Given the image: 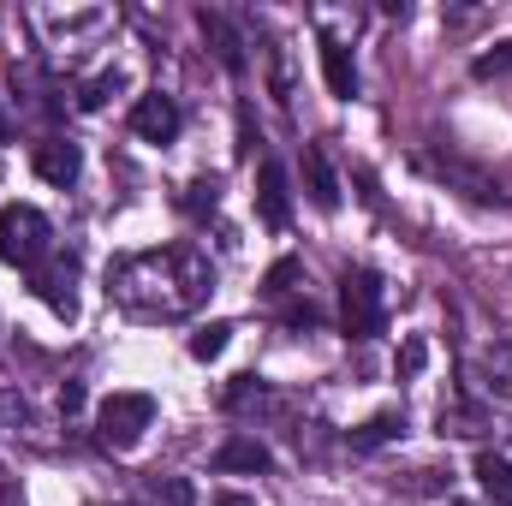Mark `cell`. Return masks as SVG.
<instances>
[{
	"label": "cell",
	"mask_w": 512,
	"mask_h": 506,
	"mask_svg": "<svg viewBox=\"0 0 512 506\" xmlns=\"http://www.w3.org/2000/svg\"><path fill=\"white\" fill-rule=\"evenodd\" d=\"M114 90H120V78H96V84H90V90L78 96V108H90V114H96V108H102V102H108Z\"/></svg>",
	"instance_id": "obj_19"
},
{
	"label": "cell",
	"mask_w": 512,
	"mask_h": 506,
	"mask_svg": "<svg viewBox=\"0 0 512 506\" xmlns=\"http://www.w3.org/2000/svg\"><path fill=\"white\" fill-rule=\"evenodd\" d=\"M477 489L495 506H512V459L501 453H477Z\"/></svg>",
	"instance_id": "obj_12"
},
{
	"label": "cell",
	"mask_w": 512,
	"mask_h": 506,
	"mask_svg": "<svg viewBox=\"0 0 512 506\" xmlns=\"http://www.w3.org/2000/svg\"><path fill=\"white\" fill-rule=\"evenodd\" d=\"M78 405H84V387H78V381H66V387H60V411H66V417H72V411H78Z\"/></svg>",
	"instance_id": "obj_22"
},
{
	"label": "cell",
	"mask_w": 512,
	"mask_h": 506,
	"mask_svg": "<svg viewBox=\"0 0 512 506\" xmlns=\"http://www.w3.org/2000/svg\"><path fill=\"white\" fill-rule=\"evenodd\" d=\"M197 24H203V36L215 42V54H221V66H227V72H245V42H239V30H233V24H227L221 12H209V6L197 12Z\"/></svg>",
	"instance_id": "obj_10"
},
{
	"label": "cell",
	"mask_w": 512,
	"mask_h": 506,
	"mask_svg": "<svg viewBox=\"0 0 512 506\" xmlns=\"http://www.w3.org/2000/svg\"><path fill=\"white\" fill-rule=\"evenodd\" d=\"M0 417H6V399H0Z\"/></svg>",
	"instance_id": "obj_26"
},
{
	"label": "cell",
	"mask_w": 512,
	"mask_h": 506,
	"mask_svg": "<svg viewBox=\"0 0 512 506\" xmlns=\"http://www.w3.org/2000/svg\"><path fill=\"white\" fill-rule=\"evenodd\" d=\"M0 506H6V471H0Z\"/></svg>",
	"instance_id": "obj_25"
},
{
	"label": "cell",
	"mask_w": 512,
	"mask_h": 506,
	"mask_svg": "<svg viewBox=\"0 0 512 506\" xmlns=\"http://www.w3.org/2000/svg\"><path fill=\"white\" fill-rule=\"evenodd\" d=\"M292 280H298V256H280V262L268 268L262 292H268V298H286V292H292Z\"/></svg>",
	"instance_id": "obj_17"
},
{
	"label": "cell",
	"mask_w": 512,
	"mask_h": 506,
	"mask_svg": "<svg viewBox=\"0 0 512 506\" xmlns=\"http://www.w3.org/2000/svg\"><path fill=\"white\" fill-rule=\"evenodd\" d=\"M399 429H405L399 417H376V423H364V429L352 435V447H358V453H370V447H382V441H393Z\"/></svg>",
	"instance_id": "obj_16"
},
{
	"label": "cell",
	"mask_w": 512,
	"mask_h": 506,
	"mask_svg": "<svg viewBox=\"0 0 512 506\" xmlns=\"http://www.w3.org/2000/svg\"><path fill=\"white\" fill-rule=\"evenodd\" d=\"M0 262H12L24 274L54 262V227L36 203H6L0 209Z\"/></svg>",
	"instance_id": "obj_2"
},
{
	"label": "cell",
	"mask_w": 512,
	"mask_h": 506,
	"mask_svg": "<svg viewBox=\"0 0 512 506\" xmlns=\"http://www.w3.org/2000/svg\"><path fill=\"white\" fill-rule=\"evenodd\" d=\"M36 280V292H42V304L54 310V316H78V292H72V262H48V268H36L30 274Z\"/></svg>",
	"instance_id": "obj_9"
},
{
	"label": "cell",
	"mask_w": 512,
	"mask_h": 506,
	"mask_svg": "<svg viewBox=\"0 0 512 506\" xmlns=\"http://www.w3.org/2000/svg\"><path fill=\"white\" fill-rule=\"evenodd\" d=\"M131 131L143 137V143H173L179 137V102L173 96H137V108H131Z\"/></svg>",
	"instance_id": "obj_5"
},
{
	"label": "cell",
	"mask_w": 512,
	"mask_h": 506,
	"mask_svg": "<svg viewBox=\"0 0 512 506\" xmlns=\"http://www.w3.org/2000/svg\"><path fill=\"white\" fill-rule=\"evenodd\" d=\"M340 328L352 340H376L387 328V292L376 268H346V280H340Z\"/></svg>",
	"instance_id": "obj_3"
},
{
	"label": "cell",
	"mask_w": 512,
	"mask_h": 506,
	"mask_svg": "<svg viewBox=\"0 0 512 506\" xmlns=\"http://www.w3.org/2000/svg\"><path fill=\"white\" fill-rule=\"evenodd\" d=\"M227 334H233L227 322H209V328H197V334H191V358H203V364H209V358H221V352H227Z\"/></svg>",
	"instance_id": "obj_15"
},
{
	"label": "cell",
	"mask_w": 512,
	"mask_h": 506,
	"mask_svg": "<svg viewBox=\"0 0 512 506\" xmlns=\"http://www.w3.org/2000/svg\"><path fill=\"white\" fill-rule=\"evenodd\" d=\"M149 423H155V399H149V393H108L102 411H96V435H102V447H114V453H131Z\"/></svg>",
	"instance_id": "obj_4"
},
{
	"label": "cell",
	"mask_w": 512,
	"mask_h": 506,
	"mask_svg": "<svg viewBox=\"0 0 512 506\" xmlns=\"http://www.w3.org/2000/svg\"><path fill=\"white\" fill-rule=\"evenodd\" d=\"M6 137H12V126H6V114H0V143H6Z\"/></svg>",
	"instance_id": "obj_24"
},
{
	"label": "cell",
	"mask_w": 512,
	"mask_h": 506,
	"mask_svg": "<svg viewBox=\"0 0 512 506\" xmlns=\"http://www.w3.org/2000/svg\"><path fill=\"white\" fill-rule=\"evenodd\" d=\"M512 66V42H501V54H483L477 60V78H495V72H507Z\"/></svg>",
	"instance_id": "obj_20"
},
{
	"label": "cell",
	"mask_w": 512,
	"mask_h": 506,
	"mask_svg": "<svg viewBox=\"0 0 512 506\" xmlns=\"http://www.w3.org/2000/svg\"><path fill=\"white\" fill-rule=\"evenodd\" d=\"M209 506H256V501H251V495H215Z\"/></svg>",
	"instance_id": "obj_23"
},
{
	"label": "cell",
	"mask_w": 512,
	"mask_h": 506,
	"mask_svg": "<svg viewBox=\"0 0 512 506\" xmlns=\"http://www.w3.org/2000/svg\"><path fill=\"white\" fill-rule=\"evenodd\" d=\"M423 358H429V346H423V340H405V352H399V370H405V376H417V370H423Z\"/></svg>",
	"instance_id": "obj_21"
},
{
	"label": "cell",
	"mask_w": 512,
	"mask_h": 506,
	"mask_svg": "<svg viewBox=\"0 0 512 506\" xmlns=\"http://www.w3.org/2000/svg\"><path fill=\"white\" fill-rule=\"evenodd\" d=\"M316 48H322V78H328V96L352 102V96H358V66H352V48H346V42H334V36H322Z\"/></svg>",
	"instance_id": "obj_7"
},
{
	"label": "cell",
	"mask_w": 512,
	"mask_h": 506,
	"mask_svg": "<svg viewBox=\"0 0 512 506\" xmlns=\"http://www.w3.org/2000/svg\"><path fill=\"white\" fill-rule=\"evenodd\" d=\"M215 292V268L197 245H149L108 268V298L143 322H179Z\"/></svg>",
	"instance_id": "obj_1"
},
{
	"label": "cell",
	"mask_w": 512,
	"mask_h": 506,
	"mask_svg": "<svg viewBox=\"0 0 512 506\" xmlns=\"http://www.w3.org/2000/svg\"><path fill=\"white\" fill-rule=\"evenodd\" d=\"M143 489H149V501L155 506H197V489H191L185 477H161V471H155Z\"/></svg>",
	"instance_id": "obj_14"
},
{
	"label": "cell",
	"mask_w": 512,
	"mask_h": 506,
	"mask_svg": "<svg viewBox=\"0 0 512 506\" xmlns=\"http://www.w3.org/2000/svg\"><path fill=\"white\" fill-rule=\"evenodd\" d=\"M274 459H268V447L251 441V435H239V441H227L221 453H215V471H268Z\"/></svg>",
	"instance_id": "obj_13"
},
{
	"label": "cell",
	"mask_w": 512,
	"mask_h": 506,
	"mask_svg": "<svg viewBox=\"0 0 512 506\" xmlns=\"http://www.w3.org/2000/svg\"><path fill=\"white\" fill-rule=\"evenodd\" d=\"M256 209H262L268 227H286V221H292V203H286V167H280V161H262V173H256Z\"/></svg>",
	"instance_id": "obj_8"
},
{
	"label": "cell",
	"mask_w": 512,
	"mask_h": 506,
	"mask_svg": "<svg viewBox=\"0 0 512 506\" xmlns=\"http://www.w3.org/2000/svg\"><path fill=\"white\" fill-rule=\"evenodd\" d=\"M215 197H221V185H215V179H197V185H191V197H185V209H191V215H203V209H215Z\"/></svg>",
	"instance_id": "obj_18"
},
{
	"label": "cell",
	"mask_w": 512,
	"mask_h": 506,
	"mask_svg": "<svg viewBox=\"0 0 512 506\" xmlns=\"http://www.w3.org/2000/svg\"><path fill=\"white\" fill-rule=\"evenodd\" d=\"M30 161H36V179H48V185H72L84 173V155H78L72 137H42Z\"/></svg>",
	"instance_id": "obj_6"
},
{
	"label": "cell",
	"mask_w": 512,
	"mask_h": 506,
	"mask_svg": "<svg viewBox=\"0 0 512 506\" xmlns=\"http://www.w3.org/2000/svg\"><path fill=\"white\" fill-rule=\"evenodd\" d=\"M304 185H310V203L316 209H340V179H334V167H328V155L316 143L304 149Z\"/></svg>",
	"instance_id": "obj_11"
}]
</instances>
